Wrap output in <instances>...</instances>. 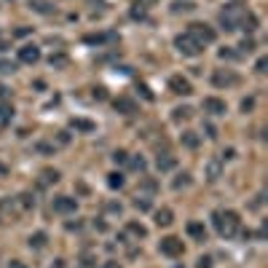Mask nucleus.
<instances>
[{
    "instance_id": "f3484780",
    "label": "nucleus",
    "mask_w": 268,
    "mask_h": 268,
    "mask_svg": "<svg viewBox=\"0 0 268 268\" xmlns=\"http://www.w3.org/2000/svg\"><path fill=\"white\" fill-rule=\"evenodd\" d=\"M0 212L14 217V214L19 212V209H16V199H3V201H0Z\"/></svg>"
},
{
    "instance_id": "a211bd4d",
    "label": "nucleus",
    "mask_w": 268,
    "mask_h": 268,
    "mask_svg": "<svg viewBox=\"0 0 268 268\" xmlns=\"http://www.w3.org/2000/svg\"><path fill=\"white\" fill-rule=\"evenodd\" d=\"M46 239H49V236H46L43 231L32 233V236H30V247H32V250H43V247H46Z\"/></svg>"
},
{
    "instance_id": "9d476101",
    "label": "nucleus",
    "mask_w": 268,
    "mask_h": 268,
    "mask_svg": "<svg viewBox=\"0 0 268 268\" xmlns=\"http://www.w3.org/2000/svg\"><path fill=\"white\" fill-rule=\"evenodd\" d=\"M78 209V201L70 199V196H56L54 199V212H62V214H70Z\"/></svg>"
},
{
    "instance_id": "7c9ffc66",
    "label": "nucleus",
    "mask_w": 268,
    "mask_h": 268,
    "mask_svg": "<svg viewBox=\"0 0 268 268\" xmlns=\"http://www.w3.org/2000/svg\"><path fill=\"white\" fill-rule=\"evenodd\" d=\"M51 64H56V67H62V64H67L64 56H51Z\"/></svg>"
},
{
    "instance_id": "39448f33",
    "label": "nucleus",
    "mask_w": 268,
    "mask_h": 268,
    "mask_svg": "<svg viewBox=\"0 0 268 268\" xmlns=\"http://www.w3.org/2000/svg\"><path fill=\"white\" fill-rule=\"evenodd\" d=\"M159 250L164 255H169V258H180V255H182V241L177 236H166V239H161Z\"/></svg>"
},
{
    "instance_id": "dca6fc26",
    "label": "nucleus",
    "mask_w": 268,
    "mask_h": 268,
    "mask_svg": "<svg viewBox=\"0 0 268 268\" xmlns=\"http://www.w3.org/2000/svg\"><path fill=\"white\" fill-rule=\"evenodd\" d=\"M188 233H191L193 239H199V241L207 239V228L201 225V223H188Z\"/></svg>"
},
{
    "instance_id": "ddd939ff",
    "label": "nucleus",
    "mask_w": 268,
    "mask_h": 268,
    "mask_svg": "<svg viewBox=\"0 0 268 268\" xmlns=\"http://www.w3.org/2000/svg\"><path fill=\"white\" fill-rule=\"evenodd\" d=\"M14 118V107H11L8 102H0V129H5Z\"/></svg>"
},
{
    "instance_id": "4be33fe9",
    "label": "nucleus",
    "mask_w": 268,
    "mask_h": 268,
    "mask_svg": "<svg viewBox=\"0 0 268 268\" xmlns=\"http://www.w3.org/2000/svg\"><path fill=\"white\" fill-rule=\"evenodd\" d=\"M107 185H110V188H123V177H121L118 172L107 174Z\"/></svg>"
},
{
    "instance_id": "c85d7f7f",
    "label": "nucleus",
    "mask_w": 268,
    "mask_h": 268,
    "mask_svg": "<svg viewBox=\"0 0 268 268\" xmlns=\"http://www.w3.org/2000/svg\"><path fill=\"white\" fill-rule=\"evenodd\" d=\"M132 169L142 172V169H145V159H132Z\"/></svg>"
},
{
    "instance_id": "cd10ccee",
    "label": "nucleus",
    "mask_w": 268,
    "mask_h": 268,
    "mask_svg": "<svg viewBox=\"0 0 268 268\" xmlns=\"http://www.w3.org/2000/svg\"><path fill=\"white\" fill-rule=\"evenodd\" d=\"M113 161H115V164H123V161H126V150H115Z\"/></svg>"
},
{
    "instance_id": "f704fd0d",
    "label": "nucleus",
    "mask_w": 268,
    "mask_h": 268,
    "mask_svg": "<svg viewBox=\"0 0 268 268\" xmlns=\"http://www.w3.org/2000/svg\"><path fill=\"white\" fill-rule=\"evenodd\" d=\"M102 268H121V263H118V260H107Z\"/></svg>"
},
{
    "instance_id": "473e14b6",
    "label": "nucleus",
    "mask_w": 268,
    "mask_h": 268,
    "mask_svg": "<svg viewBox=\"0 0 268 268\" xmlns=\"http://www.w3.org/2000/svg\"><path fill=\"white\" fill-rule=\"evenodd\" d=\"M199 268H212V260H209V258H201V260H199Z\"/></svg>"
},
{
    "instance_id": "20e7f679",
    "label": "nucleus",
    "mask_w": 268,
    "mask_h": 268,
    "mask_svg": "<svg viewBox=\"0 0 268 268\" xmlns=\"http://www.w3.org/2000/svg\"><path fill=\"white\" fill-rule=\"evenodd\" d=\"M188 32H191V35H193V38H196V41H199L201 46H209V43H214V38H217V35H214V30L209 27V24H201V22H193V24H191V30H188Z\"/></svg>"
},
{
    "instance_id": "4468645a",
    "label": "nucleus",
    "mask_w": 268,
    "mask_h": 268,
    "mask_svg": "<svg viewBox=\"0 0 268 268\" xmlns=\"http://www.w3.org/2000/svg\"><path fill=\"white\" fill-rule=\"evenodd\" d=\"M174 156H169V153H164V156H159L156 159V166H159V172H169V169H174Z\"/></svg>"
},
{
    "instance_id": "f257e3e1",
    "label": "nucleus",
    "mask_w": 268,
    "mask_h": 268,
    "mask_svg": "<svg viewBox=\"0 0 268 268\" xmlns=\"http://www.w3.org/2000/svg\"><path fill=\"white\" fill-rule=\"evenodd\" d=\"M212 220H214V228H217V233L223 239H233L239 233L241 220H239V214L233 212V209H217V212L212 214Z\"/></svg>"
},
{
    "instance_id": "6e6552de",
    "label": "nucleus",
    "mask_w": 268,
    "mask_h": 268,
    "mask_svg": "<svg viewBox=\"0 0 268 268\" xmlns=\"http://www.w3.org/2000/svg\"><path fill=\"white\" fill-rule=\"evenodd\" d=\"M201 107H204V113H209V115H225L228 105L223 100H217V97H207V100L201 102Z\"/></svg>"
},
{
    "instance_id": "2eb2a0df",
    "label": "nucleus",
    "mask_w": 268,
    "mask_h": 268,
    "mask_svg": "<svg viewBox=\"0 0 268 268\" xmlns=\"http://www.w3.org/2000/svg\"><path fill=\"white\" fill-rule=\"evenodd\" d=\"M172 220H174V214H172V209H169V207L156 212V225H172Z\"/></svg>"
},
{
    "instance_id": "2f4dec72",
    "label": "nucleus",
    "mask_w": 268,
    "mask_h": 268,
    "mask_svg": "<svg viewBox=\"0 0 268 268\" xmlns=\"http://www.w3.org/2000/svg\"><path fill=\"white\" fill-rule=\"evenodd\" d=\"M188 182H191V180H188V174H182V180H174V188H182V185H188Z\"/></svg>"
},
{
    "instance_id": "a878e982",
    "label": "nucleus",
    "mask_w": 268,
    "mask_h": 268,
    "mask_svg": "<svg viewBox=\"0 0 268 268\" xmlns=\"http://www.w3.org/2000/svg\"><path fill=\"white\" fill-rule=\"evenodd\" d=\"M14 70H16V64H14V62L0 59V73H14Z\"/></svg>"
},
{
    "instance_id": "b1692460",
    "label": "nucleus",
    "mask_w": 268,
    "mask_h": 268,
    "mask_svg": "<svg viewBox=\"0 0 268 268\" xmlns=\"http://www.w3.org/2000/svg\"><path fill=\"white\" fill-rule=\"evenodd\" d=\"M182 145H188V148H196V145H199V137H196L193 132H185V134H182Z\"/></svg>"
},
{
    "instance_id": "c756f323",
    "label": "nucleus",
    "mask_w": 268,
    "mask_h": 268,
    "mask_svg": "<svg viewBox=\"0 0 268 268\" xmlns=\"http://www.w3.org/2000/svg\"><path fill=\"white\" fill-rule=\"evenodd\" d=\"M236 56H239V54H233V51H225V49L220 51V59H236Z\"/></svg>"
},
{
    "instance_id": "423d86ee",
    "label": "nucleus",
    "mask_w": 268,
    "mask_h": 268,
    "mask_svg": "<svg viewBox=\"0 0 268 268\" xmlns=\"http://www.w3.org/2000/svg\"><path fill=\"white\" fill-rule=\"evenodd\" d=\"M169 89H172L174 94H180V97H188V94H193V86H191V81H188V78H182V75H172V78H169Z\"/></svg>"
},
{
    "instance_id": "0eeeda50",
    "label": "nucleus",
    "mask_w": 268,
    "mask_h": 268,
    "mask_svg": "<svg viewBox=\"0 0 268 268\" xmlns=\"http://www.w3.org/2000/svg\"><path fill=\"white\" fill-rule=\"evenodd\" d=\"M212 83H214V86H220V89H223V86H236L239 75L233 73V70H217V73L212 75Z\"/></svg>"
},
{
    "instance_id": "f03ea898",
    "label": "nucleus",
    "mask_w": 268,
    "mask_h": 268,
    "mask_svg": "<svg viewBox=\"0 0 268 268\" xmlns=\"http://www.w3.org/2000/svg\"><path fill=\"white\" fill-rule=\"evenodd\" d=\"M247 14H250V11H247L241 3H228L225 8L220 11V24H223L228 32H231V30H239Z\"/></svg>"
},
{
    "instance_id": "9b49d317",
    "label": "nucleus",
    "mask_w": 268,
    "mask_h": 268,
    "mask_svg": "<svg viewBox=\"0 0 268 268\" xmlns=\"http://www.w3.org/2000/svg\"><path fill=\"white\" fill-rule=\"evenodd\" d=\"M220 172H223V161H220V159H212V161L207 164V180L214 182V180L220 177Z\"/></svg>"
},
{
    "instance_id": "72a5a7b5",
    "label": "nucleus",
    "mask_w": 268,
    "mask_h": 268,
    "mask_svg": "<svg viewBox=\"0 0 268 268\" xmlns=\"http://www.w3.org/2000/svg\"><path fill=\"white\" fill-rule=\"evenodd\" d=\"M252 46H255L252 41H244V43H241V46H239V49H241V51H252Z\"/></svg>"
},
{
    "instance_id": "7ed1b4c3",
    "label": "nucleus",
    "mask_w": 268,
    "mask_h": 268,
    "mask_svg": "<svg viewBox=\"0 0 268 268\" xmlns=\"http://www.w3.org/2000/svg\"><path fill=\"white\" fill-rule=\"evenodd\" d=\"M174 46H177V51H180V54H185V56H199L201 51H204V46L196 41L191 32H180V35L174 38Z\"/></svg>"
},
{
    "instance_id": "c9c22d12",
    "label": "nucleus",
    "mask_w": 268,
    "mask_h": 268,
    "mask_svg": "<svg viewBox=\"0 0 268 268\" xmlns=\"http://www.w3.org/2000/svg\"><path fill=\"white\" fill-rule=\"evenodd\" d=\"M8 268H24V263H22V260H11Z\"/></svg>"
},
{
    "instance_id": "393cba45",
    "label": "nucleus",
    "mask_w": 268,
    "mask_h": 268,
    "mask_svg": "<svg viewBox=\"0 0 268 268\" xmlns=\"http://www.w3.org/2000/svg\"><path fill=\"white\" fill-rule=\"evenodd\" d=\"M19 201H22V209H32V207H35V196H30V193H22V196H19Z\"/></svg>"
},
{
    "instance_id": "e433bc0d",
    "label": "nucleus",
    "mask_w": 268,
    "mask_h": 268,
    "mask_svg": "<svg viewBox=\"0 0 268 268\" xmlns=\"http://www.w3.org/2000/svg\"><path fill=\"white\" fill-rule=\"evenodd\" d=\"M5 174H8V166H5V164H0V177H5Z\"/></svg>"
},
{
    "instance_id": "5701e85b",
    "label": "nucleus",
    "mask_w": 268,
    "mask_h": 268,
    "mask_svg": "<svg viewBox=\"0 0 268 268\" xmlns=\"http://www.w3.org/2000/svg\"><path fill=\"white\" fill-rule=\"evenodd\" d=\"M56 180H59V172H56V169H46V172H43V185L56 182Z\"/></svg>"
},
{
    "instance_id": "412c9836",
    "label": "nucleus",
    "mask_w": 268,
    "mask_h": 268,
    "mask_svg": "<svg viewBox=\"0 0 268 268\" xmlns=\"http://www.w3.org/2000/svg\"><path fill=\"white\" fill-rule=\"evenodd\" d=\"M191 113H193L191 107H177V110H174V115H172V118H174V121H185V118H191Z\"/></svg>"
},
{
    "instance_id": "aec40b11",
    "label": "nucleus",
    "mask_w": 268,
    "mask_h": 268,
    "mask_svg": "<svg viewBox=\"0 0 268 268\" xmlns=\"http://www.w3.org/2000/svg\"><path fill=\"white\" fill-rule=\"evenodd\" d=\"M126 228H129V233H134L137 239H145V236H148V231H145L142 225H137V223H129Z\"/></svg>"
},
{
    "instance_id": "1a4fd4ad",
    "label": "nucleus",
    "mask_w": 268,
    "mask_h": 268,
    "mask_svg": "<svg viewBox=\"0 0 268 268\" xmlns=\"http://www.w3.org/2000/svg\"><path fill=\"white\" fill-rule=\"evenodd\" d=\"M38 59H41V49L38 46H22L19 49V62H24V64H35Z\"/></svg>"
},
{
    "instance_id": "f8f14e48",
    "label": "nucleus",
    "mask_w": 268,
    "mask_h": 268,
    "mask_svg": "<svg viewBox=\"0 0 268 268\" xmlns=\"http://www.w3.org/2000/svg\"><path fill=\"white\" fill-rule=\"evenodd\" d=\"M113 105H115V110H118V113H123V115H132V113H137V105H134L132 100H126V97L115 100Z\"/></svg>"
},
{
    "instance_id": "bb28decb",
    "label": "nucleus",
    "mask_w": 268,
    "mask_h": 268,
    "mask_svg": "<svg viewBox=\"0 0 268 268\" xmlns=\"http://www.w3.org/2000/svg\"><path fill=\"white\" fill-rule=\"evenodd\" d=\"M134 207H137V209H148L150 201L145 199V196H137V199H134Z\"/></svg>"
},
{
    "instance_id": "6ab92c4d",
    "label": "nucleus",
    "mask_w": 268,
    "mask_h": 268,
    "mask_svg": "<svg viewBox=\"0 0 268 268\" xmlns=\"http://www.w3.org/2000/svg\"><path fill=\"white\" fill-rule=\"evenodd\" d=\"M73 126L81 129V132H94V123H91V121H83V118H73Z\"/></svg>"
}]
</instances>
